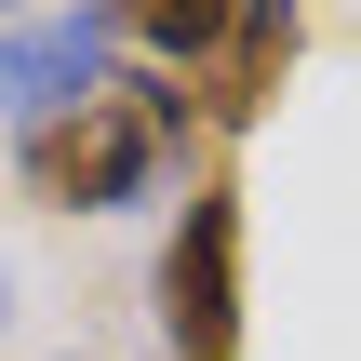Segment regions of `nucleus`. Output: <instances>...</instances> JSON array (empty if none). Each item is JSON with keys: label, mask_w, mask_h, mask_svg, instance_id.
Wrapping results in <instances>:
<instances>
[{"label": "nucleus", "mask_w": 361, "mask_h": 361, "mask_svg": "<svg viewBox=\"0 0 361 361\" xmlns=\"http://www.w3.org/2000/svg\"><path fill=\"white\" fill-rule=\"evenodd\" d=\"M188 134H201L188 80H161V67H107L67 121H27L13 161H27V201H40V214H121V201L161 188V161H188Z\"/></svg>", "instance_id": "nucleus-1"}, {"label": "nucleus", "mask_w": 361, "mask_h": 361, "mask_svg": "<svg viewBox=\"0 0 361 361\" xmlns=\"http://www.w3.org/2000/svg\"><path fill=\"white\" fill-rule=\"evenodd\" d=\"M0 335H13V268H0Z\"/></svg>", "instance_id": "nucleus-6"}, {"label": "nucleus", "mask_w": 361, "mask_h": 361, "mask_svg": "<svg viewBox=\"0 0 361 361\" xmlns=\"http://www.w3.org/2000/svg\"><path fill=\"white\" fill-rule=\"evenodd\" d=\"M228 27H241V0H134V13H121V40L161 54V80H201V67L228 54Z\"/></svg>", "instance_id": "nucleus-5"}, {"label": "nucleus", "mask_w": 361, "mask_h": 361, "mask_svg": "<svg viewBox=\"0 0 361 361\" xmlns=\"http://www.w3.org/2000/svg\"><path fill=\"white\" fill-rule=\"evenodd\" d=\"M67 361H94V348H67Z\"/></svg>", "instance_id": "nucleus-7"}, {"label": "nucleus", "mask_w": 361, "mask_h": 361, "mask_svg": "<svg viewBox=\"0 0 361 361\" xmlns=\"http://www.w3.org/2000/svg\"><path fill=\"white\" fill-rule=\"evenodd\" d=\"M295 40H308V27H295L281 0H241L228 54L188 80V107H201V121H228V134H241V121H268V107H281V80H295Z\"/></svg>", "instance_id": "nucleus-4"}, {"label": "nucleus", "mask_w": 361, "mask_h": 361, "mask_svg": "<svg viewBox=\"0 0 361 361\" xmlns=\"http://www.w3.org/2000/svg\"><path fill=\"white\" fill-rule=\"evenodd\" d=\"M121 54V13H40V27H0V121H67Z\"/></svg>", "instance_id": "nucleus-3"}, {"label": "nucleus", "mask_w": 361, "mask_h": 361, "mask_svg": "<svg viewBox=\"0 0 361 361\" xmlns=\"http://www.w3.org/2000/svg\"><path fill=\"white\" fill-rule=\"evenodd\" d=\"M147 308L174 361H241V174H201L174 201V241L147 268Z\"/></svg>", "instance_id": "nucleus-2"}]
</instances>
